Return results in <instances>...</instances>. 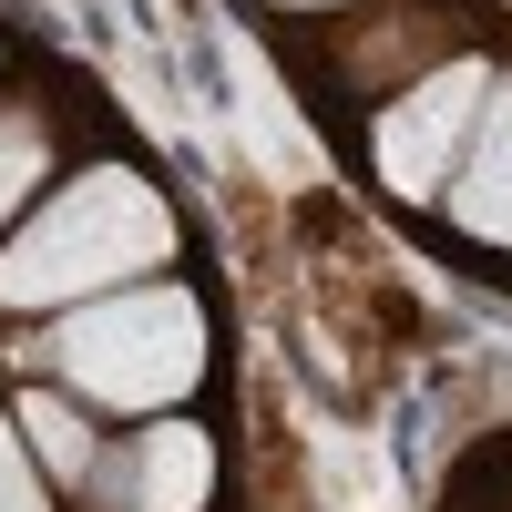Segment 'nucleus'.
<instances>
[{"instance_id":"f257e3e1","label":"nucleus","mask_w":512,"mask_h":512,"mask_svg":"<svg viewBox=\"0 0 512 512\" xmlns=\"http://www.w3.org/2000/svg\"><path fill=\"white\" fill-rule=\"evenodd\" d=\"M175 246L164 205L144 175H82L62 205H41V226H21V246L0 256V308H72L93 287H123L144 277L154 256Z\"/></svg>"},{"instance_id":"f03ea898","label":"nucleus","mask_w":512,"mask_h":512,"mask_svg":"<svg viewBox=\"0 0 512 512\" xmlns=\"http://www.w3.org/2000/svg\"><path fill=\"white\" fill-rule=\"evenodd\" d=\"M52 359H62L72 390L103 400V410H164V400H185L195 369H205V318H195V297L144 287V297H113V308L62 318Z\"/></svg>"},{"instance_id":"7ed1b4c3","label":"nucleus","mask_w":512,"mask_h":512,"mask_svg":"<svg viewBox=\"0 0 512 512\" xmlns=\"http://www.w3.org/2000/svg\"><path fill=\"white\" fill-rule=\"evenodd\" d=\"M482 103H492V72H482V62L431 72V82H420V93H410L390 123H379V175H390L400 195H431V185H441V164L472 144Z\"/></svg>"},{"instance_id":"20e7f679","label":"nucleus","mask_w":512,"mask_h":512,"mask_svg":"<svg viewBox=\"0 0 512 512\" xmlns=\"http://www.w3.org/2000/svg\"><path fill=\"white\" fill-rule=\"evenodd\" d=\"M205 431H185V420H164V431H144L134 451L103 472L113 512H205Z\"/></svg>"},{"instance_id":"39448f33","label":"nucleus","mask_w":512,"mask_h":512,"mask_svg":"<svg viewBox=\"0 0 512 512\" xmlns=\"http://www.w3.org/2000/svg\"><path fill=\"white\" fill-rule=\"evenodd\" d=\"M451 216L472 226L482 246H512V82H502V93L482 103V123H472V154H461Z\"/></svg>"},{"instance_id":"423d86ee","label":"nucleus","mask_w":512,"mask_h":512,"mask_svg":"<svg viewBox=\"0 0 512 512\" xmlns=\"http://www.w3.org/2000/svg\"><path fill=\"white\" fill-rule=\"evenodd\" d=\"M21 441L52 461V472H82V461H93V441H82V420L62 400H21Z\"/></svg>"},{"instance_id":"0eeeda50","label":"nucleus","mask_w":512,"mask_h":512,"mask_svg":"<svg viewBox=\"0 0 512 512\" xmlns=\"http://www.w3.org/2000/svg\"><path fill=\"white\" fill-rule=\"evenodd\" d=\"M31 185H41V123L11 113V123H0V226H11V205H21Z\"/></svg>"},{"instance_id":"6e6552de","label":"nucleus","mask_w":512,"mask_h":512,"mask_svg":"<svg viewBox=\"0 0 512 512\" xmlns=\"http://www.w3.org/2000/svg\"><path fill=\"white\" fill-rule=\"evenodd\" d=\"M0 512H52V502H41V472L21 461V431H11V420H0Z\"/></svg>"},{"instance_id":"1a4fd4ad","label":"nucleus","mask_w":512,"mask_h":512,"mask_svg":"<svg viewBox=\"0 0 512 512\" xmlns=\"http://www.w3.org/2000/svg\"><path fill=\"white\" fill-rule=\"evenodd\" d=\"M297 11H318V0H297Z\"/></svg>"}]
</instances>
